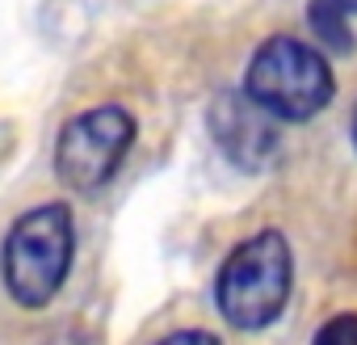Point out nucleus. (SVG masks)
Segmentation results:
<instances>
[{"instance_id":"obj_6","label":"nucleus","mask_w":357,"mask_h":345,"mask_svg":"<svg viewBox=\"0 0 357 345\" xmlns=\"http://www.w3.org/2000/svg\"><path fill=\"white\" fill-rule=\"evenodd\" d=\"M353 13H357V0H311L307 5V22H311L315 38L336 55L353 51V34H349Z\"/></svg>"},{"instance_id":"obj_1","label":"nucleus","mask_w":357,"mask_h":345,"mask_svg":"<svg viewBox=\"0 0 357 345\" xmlns=\"http://www.w3.org/2000/svg\"><path fill=\"white\" fill-rule=\"evenodd\" d=\"M76 261V219L68 203H38L13 219L0 244V278L17 307L43 311L63 291Z\"/></svg>"},{"instance_id":"obj_7","label":"nucleus","mask_w":357,"mask_h":345,"mask_svg":"<svg viewBox=\"0 0 357 345\" xmlns=\"http://www.w3.org/2000/svg\"><path fill=\"white\" fill-rule=\"evenodd\" d=\"M311 345H357V311H336V316H328V320L315 328Z\"/></svg>"},{"instance_id":"obj_5","label":"nucleus","mask_w":357,"mask_h":345,"mask_svg":"<svg viewBox=\"0 0 357 345\" xmlns=\"http://www.w3.org/2000/svg\"><path fill=\"white\" fill-rule=\"evenodd\" d=\"M211 135H215L219 152L231 164H240L244 172H261L278 152V118H269L257 101H248L244 89L215 97Z\"/></svg>"},{"instance_id":"obj_2","label":"nucleus","mask_w":357,"mask_h":345,"mask_svg":"<svg viewBox=\"0 0 357 345\" xmlns=\"http://www.w3.org/2000/svg\"><path fill=\"white\" fill-rule=\"evenodd\" d=\"M290 286H294L290 240L269 228V232L244 236L223 257L219 278H215V303H219V316L231 328L261 332L286 311Z\"/></svg>"},{"instance_id":"obj_4","label":"nucleus","mask_w":357,"mask_h":345,"mask_svg":"<svg viewBox=\"0 0 357 345\" xmlns=\"http://www.w3.org/2000/svg\"><path fill=\"white\" fill-rule=\"evenodd\" d=\"M135 114L126 105H93L76 118L63 122L59 139H55V172L59 182L76 194H93L101 186L114 182V172L122 168V160L135 147Z\"/></svg>"},{"instance_id":"obj_3","label":"nucleus","mask_w":357,"mask_h":345,"mask_svg":"<svg viewBox=\"0 0 357 345\" xmlns=\"http://www.w3.org/2000/svg\"><path fill=\"white\" fill-rule=\"evenodd\" d=\"M244 97L278 122H307L336 97V76L324 51L303 38L273 34L244 68Z\"/></svg>"},{"instance_id":"obj_9","label":"nucleus","mask_w":357,"mask_h":345,"mask_svg":"<svg viewBox=\"0 0 357 345\" xmlns=\"http://www.w3.org/2000/svg\"><path fill=\"white\" fill-rule=\"evenodd\" d=\"M353 147H357V110H353Z\"/></svg>"},{"instance_id":"obj_8","label":"nucleus","mask_w":357,"mask_h":345,"mask_svg":"<svg viewBox=\"0 0 357 345\" xmlns=\"http://www.w3.org/2000/svg\"><path fill=\"white\" fill-rule=\"evenodd\" d=\"M155 345H223V341L215 332H206V328H181V332H168Z\"/></svg>"}]
</instances>
